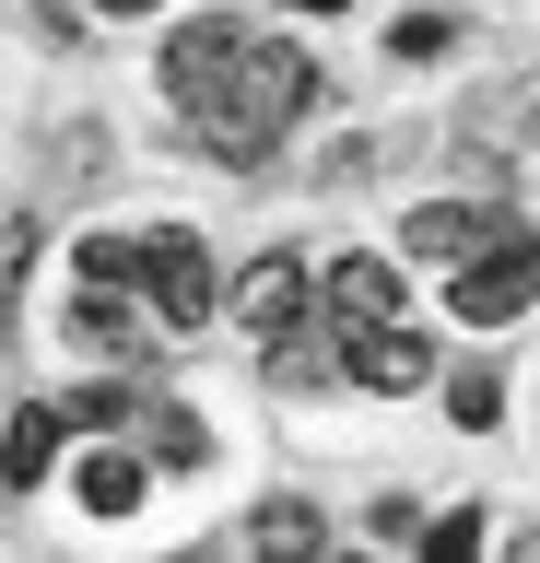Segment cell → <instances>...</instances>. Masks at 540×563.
Segmentation results:
<instances>
[{
  "mask_svg": "<svg viewBox=\"0 0 540 563\" xmlns=\"http://www.w3.org/2000/svg\"><path fill=\"white\" fill-rule=\"evenodd\" d=\"M95 12H153V0H95Z\"/></svg>",
  "mask_w": 540,
  "mask_h": 563,
  "instance_id": "d6986e66",
  "label": "cell"
},
{
  "mask_svg": "<svg viewBox=\"0 0 540 563\" xmlns=\"http://www.w3.org/2000/svg\"><path fill=\"white\" fill-rule=\"evenodd\" d=\"M153 457H165V470H200V457H212V434H200L188 411H153Z\"/></svg>",
  "mask_w": 540,
  "mask_h": 563,
  "instance_id": "2e32d148",
  "label": "cell"
},
{
  "mask_svg": "<svg viewBox=\"0 0 540 563\" xmlns=\"http://www.w3.org/2000/svg\"><path fill=\"white\" fill-rule=\"evenodd\" d=\"M71 422L82 434H118V422H130V387H71Z\"/></svg>",
  "mask_w": 540,
  "mask_h": 563,
  "instance_id": "ac0fdd59",
  "label": "cell"
},
{
  "mask_svg": "<svg viewBox=\"0 0 540 563\" xmlns=\"http://www.w3.org/2000/svg\"><path fill=\"white\" fill-rule=\"evenodd\" d=\"M24 271H36V211L0 223V352H12V306H24Z\"/></svg>",
  "mask_w": 540,
  "mask_h": 563,
  "instance_id": "4fadbf2b",
  "label": "cell"
},
{
  "mask_svg": "<svg viewBox=\"0 0 540 563\" xmlns=\"http://www.w3.org/2000/svg\"><path fill=\"white\" fill-rule=\"evenodd\" d=\"M329 306L353 317V329H388V317H399V271L353 246V258H329Z\"/></svg>",
  "mask_w": 540,
  "mask_h": 563,
  "instance_id": "ba28073f",
  "label": "cell"
},
{
  "mask_svg": "<svg viewBox=\"0 0 540 563\" xmlns=\"http://www.w3.org/2000/svg\"><path fill=\"white\" fill-rule=\"evenodd\" d=\"M341 376L376 387V399H411V387L434 376V341L411 317H388V329H353V317H341Z\"/></svg>",
  "mask_w": 540,
  "mask_h": 563,
  "instance_id": "5b68a950",
  "label": "cell"
},
{
  "mask_svg": "<svg viewBox=\"0 0 540 563\" xmlns=\"http://www.w3.org/2000/svg\"><path fill=\"white\" fill-rule=\"evenodd\" d=\"M235 59H247V24H235V12H200V24H177V35H165V95H177V118H188V130L212 118V95L235 82Z\"/></svg>",
  "mask_w": 540,
  "mask_h": 563,
  "instance_id": "3957f363",
  "label": "cell"
},
{
  "mask_svg": "<svg viewBox=\"0 0 540 563\" xmlns=\"http://www.w3.org/2000/svg\"><path fill=\"white\" fill-rule=\"evenodd\" d=\"M59 422H71V411H12V434H0V482H12V493H36V482H47Z\"/></svg>",
  "mask_w": 540,
  "mask_h": 563,
  "instance_id": "30bf717a",
  "label": "cell"
},
{
  "mask_svg": "<svg viewBox=\"0 0 540 563\" xmlns=\"http://www.w3.org/2000/svg\"><path fill=\"white\" fill-rule=\"evenodd\" d=\"M505 223V200H423L411 223H399V258H434V271H459L470 246Z\"/></svg>",
  "mask_w": 540,
  "mask_h": 563,
  "instance_id": "8992f818",
  "label": "cell"
},
{
  "mask_svg": "<svg viewBox=\"0 0 540 563\" xmlns=\"http://www.w3.org/2000/svg\"><path fill=\"white\" fill-rule=\"evenodd\" d=\"M306 95H318V70L294 59V47H247V59H235V82L212 95V118H200V141H212L223 165H258Z\"/></svg>",
  "mask_w": 540,
  "mask_h": 563,
  "instance_id": "6da1fadb",
  "label": "cell"
},
{
  "mask_svg": "<svg viewBox=\"0 0 540 563\" xmlns=\"http://www.w3.org/2000/svg\"><path fill=\"white\" fill-rule=\"evenodd\" d=\"M271 376H283V387H318V341H306V329H271Z\"/></svg>",
  "mask_w": 540,
  "mask_h": 563,
  "instance_id": "e0dca14e",
  "label": "cell"
},
{
  "mask_svg": "<svg viewBox=\"0 0 540 563\" xmlns=\"http://www.w3.org/2000/svg\"><path fill=\"white\" fill-rule=\"evenodd\" d=\"M142 493H153V470L130 446H95V457H82V505H95V517H142Z\"/></svg>",
  "mask_w": 540,
  "mask_h": 563,
  "instance_id": "9c48e42d",
  "label": "cell"
},
{
  "mask_svg": "<svg viewBox=\"0 0 540 563\" xmlns=\"http://www.w3.org/2000/svg\"><path fill=\"white\" fill-rule=\"evenodd\" d=\"M447 306L470 317V329H505V317H529L540 306V246H529V223L505 211L494 235L459 258V282H447Z\"/></svg>",
  "mask_w": 540,
  "mask_h": 563,
  "instance_id": "7a4b0ae2",
  "label": "cell"
},
{
  "mask_svg": "<svg viewBox=\"0 0 540 563\" xmlns=\"http://www.w3.org/2000/svg\"><path fill=\"white\" fill-rule=\"evenodd\" d=\"M447 411H459L470 434H494V422H505V376H494V364H470V376L447 387Z\"/></svg>",
  "mask_w": 540,
  "mask_h": 563,
  "instance_id": "5bb4252c",
  "label": "cell"
},
{
  "mask_svg": "<svg viewBox=\"0 0 540 563\" xmlns=\"http://www.w3.org/2000/svg\"><path fill=\"white\" fill-rule=\"evenodd\" d=\"M142 282V235H82V294H130Z\"/></svg>",
  "mask_w": 540,
  "mask_h": 563,
  "instance_id": "7c38bea8",
  "label": "cell"
},
{
  "mask_svg": "<svg viewBox=\"0 0 540 563\" xmlns=\"http://www.w3.org/2000/svg\"><path fill=\"white\" fill-rule=\"evenodd\" d=\"M411 552H423V563H470V552H482V505H459V517H434L423 540H411Z\"/></svg>",
  "mask_w": 540,
  "mask_h": 563,
  "instance_id": "9a60e30c",
  "label": "cell"
},
{
  "mask_svg": "<svg viewBox=\"0 0 540 563\" xmlns=\"http://www.w3.org/2000/svg\"><path fill=\"white\" fill-rule=\"evenodd\" d=\"M235 317H247V329H294V317H306V258H294V246H271V258L235 282Z\"/></svg>",
  "mask_w": 540,
  "mask_h": 563,
  "instance_id": "52a82bcc",
  "label": "cell"
},
{
  "mask_svg": "<svg viewBox=\"0 0 540 563\" xmlns=\"http://www.w3.org/2000/svg\"><path fill=\"white\" fill-rule=\"evenodd\" d=\"M318 540H329V528H318V505H294V493L247 517V552H318Z\"/></svg>",
  "mask_w": 540,
  "mask_h": 563,
  "instance_id": "8fae6325",
  "label": "cell"
},
{
  "mask_svg": "<svg viewBox=\"0 0 540 563\" xmlns=\"http://www.w3.org/2000/svg\"><path fill=\"white\" fill-rule=\"evenodd\" d=\"M142 294L177 329H212V306H223V282H212V246L188 235V223H165V235H142Z\"/></svg>",
  "mask_w": 540,
  "mask_h": 563,
  "instance_id": "277c9868",
  "label": "cell"
}]
</instances>
